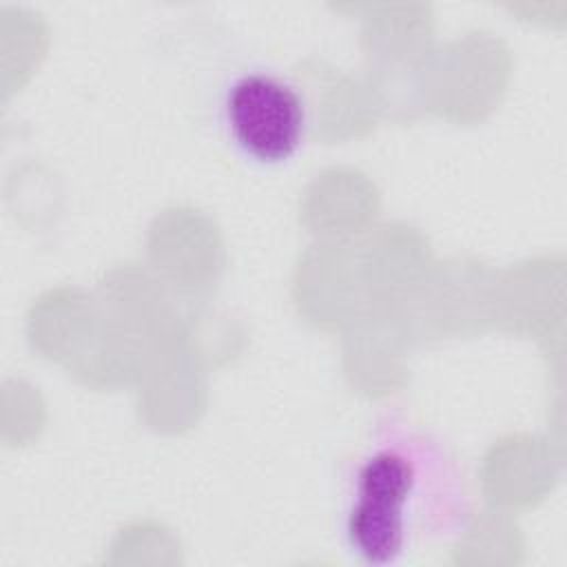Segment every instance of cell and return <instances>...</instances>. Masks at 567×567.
I'll return each instance as SVG.
<instances>
[{
	"label": "cell",
	"instance_id": "6da1fadb",
	"mask_svg": "<svg viewBox=\"0 0 567 567\" xmlns=\"http://www.w3.org/2000/svg\"><path fill=\"white\" fill-rule=\"evenodd\" d=\"M414 489V467L399 452L370 456L357 474V498L348 514L352 549L368 563L399 558L405 540V503Z\"/></svg>",
	"mask_w": 567,
	"mask_h": 567
},
{
	"label": "cell",
	"instance_id": "7a4b0ae2",
	"mask_svg": "<svg viewBox=\"0 0 567 567\" xmlns=\"http://www.w3.org/2000/svg\"><path fill=\"white\" fill-rule=\"evenodd\" d=\"M235 142L255 159H288L303 140L306 109L299 93L268 73L241 75L226 95Z\"/></svg>",
	"mask_w": 567,
	"mask_h": 567
}]
</instances>
